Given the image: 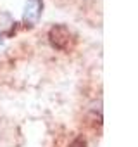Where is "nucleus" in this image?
Wrapping results in <instances>:
<instances>
[{
  "label": "nucleus",
  "mask_w": 138,
  "mask_h": 147,
  "mask_svg": "<svg viewBox=\"0 0 138 147\" xmlns=\"http://www.w3.org/2000/svg\"><path fill=\"white\" fill-rule=\"evenodd\" d=\"M69 147H86V140H85L81 135H78V137L71 142V145H69Z\"/></svg>",
  "instance_id": "obj_3"
},
{
  "label": "nucleus",
  "mask_w": 138,
  "mask_h": 147,
  "mask_svg": "<svg viewBox=\"0 0 138 147\" xmlns=\"http://www.w3.org/2000/svg\"><path fill=\"white\" fill-rule=\"evenodd\" d=\"M42 11H43V0H28L23 14V23L26 26H35L42 16Z\"/></svg>",
  "instance_id": "obj_2"
},
{
  "label": "nucleus",
  "mask_w": 138,
  "mask_h": 147,
  "mask_svg": "<svg viewBox=\"0 0 138 147\" xmlns=\"http://www.w3.org/2000/svg\"><path fill=\"white\" fill-rule=\"evenodd\" d=\"M69 38H71V33L62 24H55L48 31V42L57 50H66L67 45H69Z\"/></svg>",
  "instance_id": "obj_1"
}]
</instances>
